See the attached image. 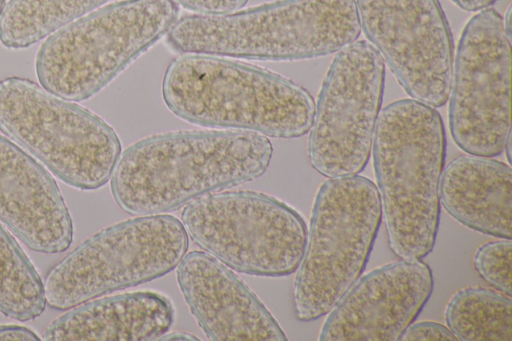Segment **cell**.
Listing matches in <instances>:
<instances>
[{
    "label": "cell",
    "instance_id": "1",
    "mask_svg": "<svg viewBox=\"0 0 512 341\" xmlns=\"http://www.w3.org/2000/svg\"><path fill=\"white\" fill-rule=\"evenodd\" d=\"M272 156L269 138L250 131L154 134L121 153L110 178L111 194L132 216L166 214L261 177Z\"/></svg>",
    "mask_w": 512,
    "mask_h": 341
},
{
    "label": "cell",
    "instance_id": "2",
    "mask_svg": "<svg viewBox=\"0 0 512 341\" xmlns=\"http://www.w3.org/2000/svg\"><path fill=\"white\" fill-rule=\"evenodd\" d=\"M161 92L166 107L191 124L279 139L307 134L315 112L313 97L294 81L208 54L182 53L171 60Z\"/></svg>",
    "mask_w": 512,
    "mask_h": 341
},
{
    "label": "cell",
    "instance_id": "3",
    "mask_svg": "<svg viewBox=\"0 0 512 341\" xmlns=\"http://www.w3.org/2000/svg\"><path fill=\"white\" fill-rule=\"evenodd\" d=\"M371 151L389 248L399 259L422 260L440 223L446 134L439 112L414 99L388 104Z\"/></svg>",
    "mask_w": 512,
    "mask_h": 341
},
{
    "label": "cell",
    "instance_id": "4",
    "mask_svg": "<svg viewBox=\"0 0 512 341\" xmlns=\"http://www.w3.org/2000/svg\"><path fill=\"white\" fill-rule=\"evenodd\" d=\"M355 0H278L224 15H186L167 33L180 53L263 61L314 59L358 39Z\"/></svg>",
    "mask_w": 512,
    "mask_h": 341
},
{
    "label": "cell",
    "instance_id": "5",
    "mask_svg": "<svg viewBox=\"0 0 512 341\" xmlns=\"http://www.w3.org/2000/svg\"><path fill=\"white\" fill-rule=\"evenodd\" d=\"M178 16L173 0H120L93 11L43 42L38 81L64 100H87L167 35Z\"/></svg>",
    "mask_w": 512,
    "mask_h": 341
},
{
    "label": "cell",
    "instance_id": "6",
    "mask_svg": "<svg viewBox=\"0 0 512 341\" xmlns=\"http://www.w3.org/2000/svg\"><path fill=\"white\" fill-rule=\"evenodd\" d=\"M381 221L379 192L370 179L357 174L320 186L292 287L297 320L327 315L360 278Z\"/></svg>",
    "mask_w": 512,
    "mask_h": 341
},
{
    "label": "cell",
    "instance_id": "7",
    "mask_svg": "<svg viewBox=\"0 0 512 341\" xmlns=\"http://www.w3.org/2000/svg\"><path fill=\"white\" fill-rule=\"evenodd\" d=\"M0 130L83 191L107 184L122 153L117 133L101 117L18 76L0 80Z\"/></svg>",
    "mask_w": 512,
    "mask_h": 341
},
{
    "label": "cell",
    "instance_id": "8",
    "mask_svg": "<svg viewBox=\"0 0 512 341\" xmlns=\"http://www.w3.org/2000/svg\"><path fill=\"white\" fill-rule=\"evenodd\" d=\"M188 246L181 220L169 214L135 216L108 226L48 271L46 305L65 311L160 278L177 267Z\"/></svg>",
    "mask_w": 512,
    "mask_h": 341
},
{
    "label": "cell",
    "instance_id": "9",
    "mask_svg": "<svg viewBox=\"0 0 512 341\" xmlns=\"http://www.w3.org/2000/svg\"><path fill=\"white\" fill-rule=\"evenodd\" d=\"M188 237L233 271L283 277L302 259L307 226L285 202L253 190L199 197L181 212Z\"/></svg>",
    "mask_w": 512,
    "mask_h": 341
},
{
    "label": "cell",
    "instance_id": "10",
    "mask_svg": "<svg viewBox=\"0 0 512 341\" xmlns=\"http://www.w3.org/2000/svg\"><path fill=\"white\" fill-rule=\"evenodd\" d=\"M385 64L366 40L338 52L323 79L309 130L307 155L327 178L357 175L366 167L380 114Z\"/></svg>",
    "mask_w": 512,
    "mask_h": 341
},
{
    "label": "cell",
    "instance_id": "11",
    "mask_svg": "<svg viewBox=\"0 0 512 341\" xmlns=\"http://www.w3.org/2000/svg\"><path fill=\"white\" fill-rule=\"evenodd\" d=\"M511 39L491 7L465 25L454 57L449 128L464 152L495 157L511 137Z\"/></svg>",
    "mask_w": 512,
    "mask_h": 341
},
{
    "label": "cell",
    "instance_id": "12",
    "mask_svg": "<svg viewBox=\"0 0 512 341\" xmlns=\"http://www.w3.org/2000/svg\"><path fill=\"white\" fill-rule=\"evenodd\" d=\"M363 30L404 91L433 108L449 97L454 43L438 0H356Z\"/></svg>",
    "mask_w": 512,
    "mask_h": 341
},
{
    "label": "cell",
    "instance_id": "13",
    "mask_svg": "<svg viewBox=\"0 0 512 341\" xmlns=\"http://www.w3.org/2000/svg\"><path fill=\"white\" fill-rule=\"evenodd\" d=\"M434 287L430 266L400 259L359 278L328 313L321 341H396L418 317Z\"/></svg>",
    "mask_w": 512,
    "mask_h": 341
},
{
    "label": "cell",
    "instance_id": "14",
    "mask_svg": "<svg viewBox=\"0 0 512 341\" xmlns=\"http://www.w3.org/2000/svg\"><path fill=\"white\" fill-rule=\"evenodd\" d=\"M175 269L183 298L209 340H287L262 301L212 255L203 250L186 252Z\"/></svg>",
    "mask_w": 512,
    "mask_h": 341
},
{
    "label": "cell",
    "instance_id": "15",
    "mask_svg": "<svg viewBox=\"0 0 512 341\" xmlns=\"http://www.w3.org/2000/svg\"><path fill=\"white\" fill-rule=\"evenodd\" d=\"M0 221L35 252L59 254L72 244L73 221L56 181L2 135Z\"/></svg>",
    "mask_w": 512,
    "mask_h": 341
},
{
    "label": "cell",
    "instance_id": "16",
    "mask_svg": "<svg viewBox=\"0 0 512 341\" xmlns=\"http://www.w3.org/2000/svg\"><path fill=\"white\" fill-rule=\"evenodd\" d=\"M175 309L163 294L144 290L98 297L69 309L46 328L45 341H150L172 326Z\"/></svg>",
    "mask_w": 512,
    "mask_h": 341
},
{
    "label": "cell",
    "instance_id": "17",
    "mask_svg": "<svg viewBox=\"0 0 512 341\" xmlns=\"http://www.w3.org/2000/svg\"><path fill=\"white\" fill-rule=\"evenodd\" d=\"M440 203L462 225L510 239L512 170L493 157L460 155L443 169Z\"/></svg>",
    "mask_w": 512,
    "mask_h": 341
},
{
    "label": "cell",
    "instance_id": "18",
    "mask_svg": "<svg viewBox=\"0 0 512 341\" xmlns=\"http://www.w3.org/2000/svg\"><path fill=\"white\" fill-rule=\"evenodd\" d=\"M109 0H9L0 17V43L25 49Z\"/></svg>",
    "mask_w": 512,
    "mask_h": 341
},
{
    "label": "cell",
    "instance_id": "19",
    "mask_svg": "<svg viewBox=\"0 0 512 341\" xmlns=\"http://www.w3.org/2000/svg\"><path fill=\"white\" fill-rule=\"evenodd\" d=\"M447 327L461 341H511L512 301L482 287L457 291L445 309Z\"/></svg>",
    "mask_w": 512,
    "mask_h": 341
},
{
    "label": "cell",
    "instance_id": "20",
    "mask_svg": "<svg viewBox=\"0 0 512 341\" xmlns=\"http://www.w3.org/2000/svg\"><path fill=\"white\" fill-rule=\"evenodd\" d=\"M46 307L44 283L13 236L0 224V312L21 322Z\"/></svg>",
    "mask_w": 512,
    "mask_h": 341
},
{
    "label": "cell",
    "instance_id": "21",
    "mask_svg": "<svg viewBox=\"0 0 512 341\" xmlns=\"http://www.w3.org/2000/svg\"><path fill=\"white\" fill-rule=\"evenodd\" d=\"M511 253L510 239L488 242L477 248L473 264L479 276L511 297Z\"/></svg>",
    "mask_w": 512,
    "mask_h": 341
},
{
    "label": "cell",
    "instance_id": "22",
    "mask_svg": "<svg viewBox=\"0 0 512 341\" xmlns=\"http://www.w3.org/2000/svg\"><path fill=\"white\" fill-rule=\"evenodd\" d=\"M401 341H456V336L446 326L431 321L410 324L400 336Z\"/></svg>",
    "mask_w": 512,
    "mask_h": 341
},
{
    "label": "cell",
    "instance_id": "23",
    "mask_svg": "<svg viewBox=\"0 0 512 341\" xmlns=\"http://www.w3.org/2000/svg\"><path fill=\"white\" fill-rule=\"evenodd\" d=\"M178 6L202 15H224L242 9L249 0H173Z\"/></svg>",
    "mask_w": 512,
    "mask_h": 341
},
{
    "label": "cell",
    "instance_id": "24",
    "mask_svg": "<svg viewBox=\"0 0 512 341\" xmlns=\"http://www.w3.org/2000/svg\"><path fill=\"white\" fill-rule=\"evenodd\" d=\"M0 340L39 341L40 338L27 327L8 325L0 326Z\"/></svg>",
    "mask_w": 512,
    "mask_h": 341
},
{
    "label": "cell",
    "instance_id": "25",
    "mask_svg": "<svg viewBox=\"0 0 512 341\" xmlns=\"http://www.w3.org/2000/svg\"><path fill=\"white\" fill-rule=\"evenodd\" d=\"M462 10L478 12L492 6L497 0H451Z\"/></svg>",
    "mask_w": 512,
    "mask_h": 341
},
{
    "label": "cell",
    "instance_id": "26",
    "mask_svg": "<svg viewBox=\"0 0 512 341\" xmlns=\"http://www.w3.org/2000/svg\"><path fill=\"white\" fill-rule=\"evenodd\" d=\"M158 340H198L196 336L193 334L183 332V331H173L170 333H165Z\"/></svg>",
    "mask_w": 512,
    "mask_h": 341
},
{
    "label": "cell",
    "instance_id": "27",
    "mask_svg": "<svg viewBox=\"0 0 512 341\" xmlns=\"http://www.w3.org/2000/svg\"><path fill=\"white\" fill-rule=\"evenodd\" d=\"M510 15H511V7L509 6V8L507 9L506 15L504 17L503 23H504L505 31H506L507 35L509 36V38L511 39Z\"/></svg>",
    "mask_w": 512,
    "mask_h": 341
},
{
    "label": "cell",
    "instance_id": "28",
    "mask_svg": "<svg viewBox=\"0 0 512 341\" xmlns=\"http://www.w3.org/2000/svg\"><path fill=\"white\" fill-rule=\"evenodd\" d=\"M504 153L506 154L507 156V160L508 162H510V154H511V137L508 138L506 144H505V148H504Z\"/></svg>",
    "mask_w": 512,
    "mask_h": 341
},
{
    "label": "cell",
    "instance_id": "29",
    "mask_svg": "<svg viewBox=\"0 0 512 341\" xmlns=\"http://www.w3.org/2000/svg\"><path fill=\"white\" fill-rule=\"evenodd\" d=\"M5 6H6V0H0V17L3 13Z\"/></svg>",
    "mask_w": 512,
    "mask_h": 341
}]
</instances>
